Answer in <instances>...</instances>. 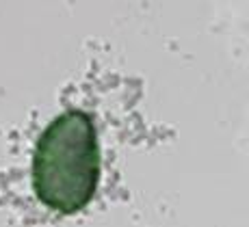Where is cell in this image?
<instances>
[{"instance_id":"1","label":"cell","mask_w":249,"mask_h":227,"mask_svg":"<svg viewBox=\"0 0 249 227\" xmlns=\"http://www.w3.org/2000/svg\"><path fill=\"white\" fill-rule=\"evenodd\" d=\"M98 130L89 113L65 110L46 125L33 156V191L46 208L71 216L91 204L100 186Z\"/></svg>"}]
</instances>
